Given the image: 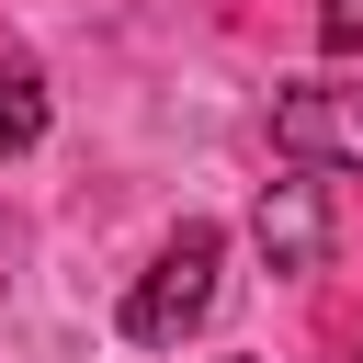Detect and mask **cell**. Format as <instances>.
<instances>
[{"label":"cell","mask_w":363,"mask_h":363,"mask_svg":"<svg viewBox=\"0 0 363 363\" xmlns=\"http://www.w3.org/2000/svg\"><path fill=\"white\" fill-rule=\"evenodd\" d=\"M216 261H227V238L193 216V227L147 261V284L125 295V340H182V329H204V306H216Z\"/></svg>","instance_id":"6da1fadb"},{"label":"cell","mask_w":363,"mask_h":363,"mask_svg":"<svg viewBox=\"0 0 363 363\" xmlns=\"http://www.w3.org/2000/svg\"><path fill=\"white\" fill-rule=\"evenodd\" d=\"M250 238H261V261H272V272H329V193H318V170L272 182V193H261V216H250Z\"/></svg>","instance_id":"3957f363"},{"label":"cell","mask_w":363,"mask_h":363,"mask_svg":"<svg viewBox=\"0 0 363 363\" xmlns=\"http://www.w3.org/2000/svg\"><path fill=\"white\" fill-rule=\"evenodd\" d=\"M45 136V91H34V68H0V147H34Z\"/></svg>","instance_id":"277c9868"},{"label":"cell","mask_w":363,"mask_h":363,"mask_svg":"<svg viewBox=\"0 0 363 363\" xmlns=\"http://www.w3.org/2000/svg\"><path fill=\"white\" fill-rule=\"evenodd\" d=\"M272 147L295 170H363V91H329V79H295L272 102Z\"/></svg>","instance_id":"7a4b0ae2"},{"label":"cell","mask_w":363,"mask_h":363,"mask_svg":"<svg viewBox=\"0 0 363 363\" xmlns=\"http://www.w3.org/2000/svg\"><path fill=\"white\" fill-rule=\"evenodd\" d=\"M318 45L329 57H363V0H318Z\"/></svg>","instance_id":"5b68a950"}]
</instances>
